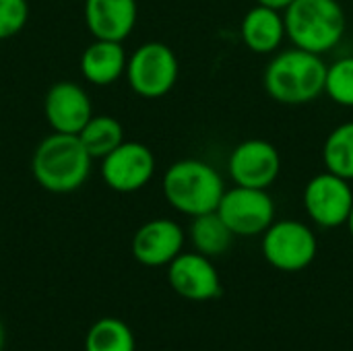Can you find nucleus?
Returning <instances> with one entry per match:
<instances>
[{
  "label": "nucleus",
  "instance_id": "f3484780",
  "mask_svg": "<svg viewBox=\"0 0 353 351\" xmlns=\"http://www.w3.org/2000/svg\"><path fill=\"white\" fill-rule=\"evenodd\" d=\"M188 236H190L194 250L209 257V259L225 254L232 246V240H234L232 230L225 225V221L219 217L217 211L192 217Z\"/></svg>",
  "mask_w": 353,
  "mask_h": 351
},
{
  "label": "nucleus",
  "instance_id": "4468645a",
  "mask_svg": "<svg viewBox=\"0 0 353 351\" xmlns=\"http://www.w3.org/2000/svg\"><path fill=\"white\" fill-rule=\"evenodd\" d=\"M83 17L93 39L124 41L139 19L137 0H85Z\"/></svg>",
  "mask_w": 353,
  "mask_h": 351
},
{
  "label": "nucleus",
  "instance_id": "dca6fc26",
  "mask_svg": "<svg viewBox=\"0 0 353 351\" xmlns=\"http://www.w3.org/2000/svg\"><path fill=\"white\" fill-rule=\"evenodd\" d=\"M126 50L122 41L93 39L81 54V74L87 83L108 87L126 72Z\"/></svg>",
  "mask_w": 353,
  "mask_h": 351
},
{
  "label": "nucleus",
  "instance_id": "393cba45",
  "mask_svg": "<svg viewBox=\"0 0 353 351\" xmlns=\"http://www.w3.org/2000/svg\"><path fill=\"white\" fill-rule=\"evenodd\" d=\"M4 348V329H2V323H0V351Z\"/></svg>",
  "mask_w": 353,
  "mask_h": 351
},
{
  "label": "nucleus",
  "instance_id": "ddd939ff",
  "mask_svg": "<svg viewBox=\"0 0 353 351\" xmlns=\"http://www.w3.org/2000/svg\"><path fill=\"white\" fill-rule=\"evenodd\" d=\"M184 240L186 234L178 221L155 217L134 232L130 250L145 267H168L182 252Z\"/></svg>",
  "mask_w": 353,
  "mask_h": 351
},
{
  "label": "nucleus",
  "instance_id": "6e6552de",
  "mask_svg": "<svg viewBox=\"0 0 353 351\" xmlns=\"http://www.w3.org/2000/svg\"><path fill=\"white\" fill-rule=\"evenodd\" d=\"M304 211L312 223L325 230L347 223L353 207L352 182L325 170L312 176L302 192Z\"/></svg>",
  "mask_w": 353,
  "mask_h": 351
},
{
  "label": "nucleus",
  "instance_id": "b1692460",
  "mask_svg": "<svg viewBox=\"0 0 353 351\" xmlns=\"http://www.w3.org/2000/svg\"><path fill=\"white\" fill-rule=\"evenodd\" d=\"M347 230H350V234H352V238H353V207H352V213H350V217H347Z\"/></svg>",
  "mask_w": 353,
  "mask_h": 351
},
{
  "label": "nucleus",
  "instance_id": "f8f14e48",
  "mask_svg": "<svg viewBox=\"0 0 353 351\" xmlns=\"http://www.w3.org/2000/svg\"><path fill=\"white\" fill-rule=\"evenodd\" d=\"M43 114L54 132L79 134L93 116L91 97L79 83L58 81L46 93Z\"/></svg>",
  "mask_w": 353,
  "mask_h": 351
},
{
  "label": "nucleus",
  "instance_id": "412c9836",
  "mask_svg": "<svg viewBox=\"0 0 353 351\" xmlns=\"http://www.w3.org/2000/svg\"><path fill=\"white\" fill-rule=\"evenodd\" d=\"M325 95L341 108H353V56H341L327 64Z\"/></svg>",
  "mask_w": 353,
  "mask_h": 351
},
{
  "label": "nucleus",
  "instance_id": "0eeeda50",
  "mask_svg": "<svg viewBox=\"0 0 353 351\" xmlns=\"http://www.w3.org/2000/svg\"><path fill=\"white\" fill-rule=\"evenodd\" d=\"M217 213L234 236H263L275 221V201L269 190L236 184L223 192Z\"/></svg>",
  "mask_w": 353,
  "mask_h": 351
},
{
  "label": "nucleus",
  "instance_id": "1a4fd4ad",
  "mask_svg": "<svg viewBox=\"0 0 353 351\" xmlns=\"http://www.w3.org/2000/svg\"><path fill=\"white\" fill-rule=\"evenodd\" d=\"M155 155L139 141H124L101 159L99 174L103 184L114 192L143 190L155 176Z\"/></svg>",
  "mask_w": 353,
  "mask_h": 351
},
{
  "label": "nucleus",
  "instance_id": "a211bd4d",
  "mask_svg": "<svg viewBox=\"0 0 353 351\" xmlns=\"http://www.w3.org/2000/svg\"><path fill=\"white\" fill-rule=\"evenodd\" d=\"M79 139L93 159H103L120 143H124V126L114 116L93 114L91 120L79 132Z\"/></svg>",
  "mask_w": 353,
  "mask_h": 351
},
{
  "label": "nucleus",
  "instance_id": "5701e85b",
  "mask_svg": "<svg viewBox=\"0 0 353 351\" xmlns=\"http://www.w3.org/2000/svg\"><path fill=\"white\" fill-rule=\"evenodd\" d=\"M259 4H265V6H271V8H277V10H285L294 0H256Z\"/></svg>",
  "mask_w": 353,
  "mask_h": 351
},
{
  "label": "nucleus",
  "instance_id": "aec40b11",
  "mask_svg": "<svg viewBox=\"0 0 353 351\" xmlns=\"http://www.w3.org/2000/svg\"><path fill=\"white\" fill-rule=\"evenodd\" d=\"M85 351H134V335L124 321L101 319L89 329Z\"/></svg>",
  "mask_w": 353,
  "mask_h": 351
},
{
  "label": "nucleus",
  "instance_id": "20e7f679",
  "mask_svg": "<svg viewBox=\"0 0 353 351\" xmlns=\"http://www.w3.org/2000/svg\"><path fill=\"white\" fill-rule=\"evenodd\" d=\"M283 19L288 39L296 48L319 56L335 50L347 29L339 0H294L283 10Z\"/></svg>",
  "mask_w": 353,
  "mask_h": 351
},
{
  "label": "nucleus",
  "instance_id": "6ab92c4d",
  "mask_svg": "<svg viewBox=\"0 0 353 351\" xmlns=\"http://www.w3.org/2000/svg\"><path fill=\"white\" fill-rule=\"evenodd\" d=\"M323 163L329 172L353 180V120L335 126L323 145Z\"/></svg>",
  "mask_w": 353,
  "mask_h": 351
},
{
  "label": "nucleus",
  "instance_id": "4be33fe9",
  "mask_svg": "<svg viewBox=\"0 0 353 351\" xmlns=\"http://www.w3.org/2000/svg\"><path fill=\"white\" fill-rule=\"evenodd\" d=\"M29 19L27 0H0V41L10 39L23 31Z\"/></svg>",
  "mask_w": 353,
  "mask_h": 351
},
{
  "label": "nucleus",
  "instance_id": "2eb2a0df",
  "mask_svg": "<svg viewBox=\"0 0 353 351\" xmlns=\"http://www.w3.org/2000/svg\"><path fill=\"white\" fill-rule=\"evenodd\" d=\"M240 37L254 54H275L288 37L283 10L256 2L240 23Z\"/></svg>",
  "mask_w": 353,
  "mask_h": 351
},
{
  "label": "nucleus",
  "instance_id": "f03ea898",
  "mask_svg": "<svg viewBox=\"0 0 353 351\" xmlns=\"http://www.w3.org/2000/svg\"><path fill=\"white\" fill-rule=\"evenodd\" d=\"M93 157L81 143L79 134L52 132L35 147L31 174L35 182L54 194L79 190L91 176Z\"/></svg>",
  "mask_w": 353,
  "mask_h": 351
},
{
  "label": "nucleus",
  "instance_id": "9b49d317",
  "mask_svg": "<svg viewBox=\"0 0 353 351\" xmlns=\"http://www.w3.org/2000/svg\"><path fill=\"white\" fill-rule=\"evenodd\" d=\"M172 290L190 302H209L223 294L221 277L209 257L201 252H180L168 265Z\"/></svg>",
  "mask_w": 353,
  "mask_h": 351
},
{
  "label": "nucleus",
  "instance_id": "9d476101",
  "mask_svg": "<svg viewBox=\"0 0 353 351\" xmlns=\"http://www.w3.org/2000/svg\"><path fill=\"white\" fill-rule=\"evenodd\" d=\"M228 172L238 186L269 190L281 172L279 149L265 139H246L232 149Z\"/></svg>",
  "mask_w": 353,
  "mask_h": 351
},
{
  "label": "nucleus",
  "instance_id": "39448f33",
  "mask_svg": "<svg viewBox=\"0 0 353 351\" xmlns=\"http://www.w3.org/2000/svg\"><path fill=\"white\" fill-rule=\"evenodd\" d=\"M128 87L145 99H157L168 95L180 74L176 52L163 41L141 43L126 62Z\"/></svg>",
  "mask_w": 353,
  "mask_h": 351
},
{
  "label": "nucleus",
  "instance_id": "423d86ee",
  "mask_svg": "<svg viewBox=\"0 0 353 351\" xmlns=\"http://www.w3.org/2000/svg\"><path fill=\"white\" fill-rule=\"evenodd\" d=\"M261 250L265 261L283 273H298L310 267L319 252L314 230L300 219L273 221L263 234Z\"/></svg>",
  "mask_w": 353,
  "mask_h": 351
},
{
  "label": "nucleus",
  "instance_id": "7ed1b4c3",
  "mask_svg": "<svg viewBox=\"0 0 353 351\" xmlns=\"http://www.w3.org/2000/svg\"><path fill=\"white\" fill-rule=\"evenodd\" d=\"M161 190L172 209L188 217H199L217 211L228 188L217 168L190 157L174 161L165 170Z\"/></svg>",
  "mask_w": 353,
  "mask_h": 351
},
{
  "label": "nucleus",
  "instance_id": "f257e3e1",
  "mask_svg": "<svg viewBox=\"0 0 353 351\" xmlns=\"http://www.w3.org/2000/svg\"><path fill=\"white\" fill-rule=\"evenodd\" d=\"M327 62L302 48L275 52L269 60L263 85L269 97L281 106H306L325 93Z\"/></svg>",
  "mask_w": 353,
  "mask_h": 351
}]
</instances>
